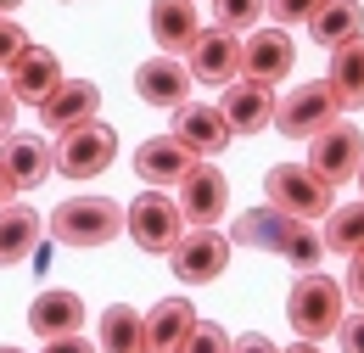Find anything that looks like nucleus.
<instances>
[{
    "mask_svg": "<svg viewBox=\"0 0 364 353\" xmlns=\"http://www.w3.org/2000/svg\"><path fill=\"white\" fill-rule=\"evenodd\" d=\"M342 314H348V292H342V280H331V275H319V269H303V275L291 280L286 320H291V331H297L303 342H325V337H336Z\"/></svg>",
    "mask_w": 364,
    "mask_h": 353,
    "instance_id": "obj_1",
    "label": "nucleus"
},
{
    "mask_svg": "<svg viewBox=\"0 0 364 353\" xmlns=\"http://www.w3.org/2000/svg\"><path fill=\"white\" fill-rule=\"evenodd\" d=\"M50 236L62 247H79V253L107 247V241L124 236V202H112V196H68L50 214Z\"/></svg>",
    "mask_w": 364,
    "mask_h": 353,
    "instance_id": "obj_2",
    "label": "nucleus"
},
{
    "mask_svg": "<svg viewBox=\"0 0 364 353\" xmlns=\"http://www.w3.org/2000/svg\"><path fill=\"white\" fill-rule=\"evenodd\" d=\"M264 196H269V208H280V214H291V219H303V224L325 219L336 208V185L319 179L309 163H274L269 174H264Z\"/></svg>",
    "mask_w": 364,
    "mask_h": 353,
    "instance_id": "obj_3",
    "label": "nucleus"
},
{
    "mask_svg": "<svg viewBox=\"0 0 364 353\" xmlns=\"http://www.w3.org/2000/svg\"><path fill=\"white\" fill-rule=\"evenodd\" d=\"M124 230L135 236V247H140V253H157V258H168V253H174V241L185 236L180 196H168L163 185L140 191L135 202L124 208Z\"/></svg>",
    "mask_w": 364,
    "mask_h": 353,
    "instance_id": "obj_4",
    "label": "nucleus"
},
{
    "mask_svg": "<svg viewBox=\"0 0 364 353\" xmlns=\"http://www.w3.org/2000/svg\"><path fill=\"white\" fill-rule=\"evenodd\" d=\"M50 157H56V174L62 179H95L112 169V157H118V130L112 124H73V130L56 135V146H50Z\"/></svg>",
    "mask_w": 364,
    "mask_h": 353,
    "instance_id": "obj_5",
    "label": "nucleus"
},
{
    "mask_svg": "<svg viewBox=\"0 0 364 353\" xmlns=\"http://www.w3.org/2000/svg\"><path fill=\"white\" fill-rule=\"evenodd\" d=\"M336 118H342V101H336V90L325 85V79L297 85V90H286V95L274 101V130L286 135V140H309L314 130L336 124Z\"/></svg>",
    "mask_w": 364,
    "mask_h": 353,
    "instance_id": "obj_6",
    "label": "nucleus"
},
{
    "mask_svg": "<svg viewBox=\"0 0 364 353\" xmlns=\"http://www.w3.org/2000/svg\"><path fill=\"white\" fill-rule=\"evenodd\" d=\"M225 264H230V236H219L213 224H191L168 253V269L185 286H213L225 275Z\"/></svg>",
    "mask_w": 364,
    "mask_h": 353,
    "instance_id": "obj_7",
    "label": "nucleus"
},
{
    "mask_svg": "<svg viewBox=\"0 0 364 353\" xmlns=\"http://www.w3.org/2000/svg\"><path fill=\"white\" fill-rule=\"evenodd\" d=\"M364 163V130L359 124H348V118H336V124H325V130L309 135V169L319 179H331V185H342V179H353Z\"/></svg>",
    "mask_w": 364,
    "mask_h": 353,
    "instance_id": "obj_8",
    "label": "nucleus"
},
{
    "mask_svg": "<svg viewBox=\"0 0 364 353\" xmlns=\"http://www.w3.org/2000/svg\"><path fill=\"white\" fill-rule=\"evenodd\" d=\"M185 68H191V79L196 85H219L225 90L230 79H241V34H230V28H202L191 51H185Z\"/></svg>",
    "mask_w": 364,
    "mask_h": 353,
    "instance_id": "obj_9",
    "label": "nucleus"
},
{
    "mask_svg": "<svg viewBox=\"0 0 364 353\" xmlns=\"http://www.w3.org/2000/svg\"><path fill=\"white\" fill-rule=\"evenodd\" d=\"M291 68H297V45H291L286 28H252V34L241 40V79L274 90Z\"/></svg>",
    "mask_w": 364,
    "mask_h": 353,
    "instance_id": "obj_10",
    "label": "nucleus"
},
{
    "mask_svg": "<svg viewBox=\"0 0 364 353\" xmlns=\"http://www.w3.org/2000/svg\"><path fill=\"white\" fill-rule=\"evenodd\" d=\"M230 124L219 112V101H180L174 107V140H180L191 157H219L230 146Z\"/></svg>",
    "mask_w": 364,
    "mask_h": 353,
    "instance_id": "obj_11",
    "label": "nucleus"
},
{
    "mask_svg": "<svg viewBox=\"0 0 364 353\" xmlns=\"http://www.w3.org/2000/svg\"><path fill=\"white\" fill-rule=\"evenodd\" d=\"M230 208V179L225 169H213L208 157H196L191 163V174L180 179V214L185 224H219Z\"/></svg>",
    "mask_w": 364,
    "mask_h": 353,
    "instance_id": "obj_12",
    "label": "nucleus"
},
{
    "mask_svg": "<svg viewBox=\"0 0 364 353\" xmlns=\"http://www.w3.org/2000/svg\"><path fill=\"white\" fill-rule=\"evenodd\" d=\"M191 68H185L180 56H168V51H157V56H146L135 68V95L146 107H163V112H174L180 101H191Z\"/></svg>",
    "mask_w": 364,
    "mask_h": 353,
    "instance_id": "obj_13",
    "label": "nucleus"
},
{
    "mask_svg": "<svg viewBox=\"0 0 364 353\" xmlns=\"http://www.w3.org/2000/svg\"><path fill=\"white\" fill-rule=\"evenodd\" d=\"M6 85H11V95L23 101V107H46L50 90L62 85V62H56V51H46V45H28L11 68H6Z\"/></svg>",
    "mask_w": 364,
    "mask_h": 353,
    "instance_id": "obj_14",
    "label": "nucleus"
},
{
    "mask_svg": "<svg viewBox=\"0 0 364 353\" xmlns=\"http://www.w3.org/2000/svg\"><path fill=\"white\" fill-rule=\"evenodd\" d=\"M85 320H90L85 297H79V292H68V286H50V292H40V297L28 303V331H34L40 342L85 331Z\"/></svg>",
    "mask_w": 364,
    "mask_h": 353,
    "instance_id": "obj_15",
    "label": "nucleus"
},
{
    "mask_svg": "<svg viewBox=\"0 0 364 353\" xmlns=\"http://www.w3.org/2000/svg\"><path fill=\"white\" fill-rule=\"evenodd\" d=\"M225 124L235 135H264L274 124V95L269 85H252V79H230L225 85V101H219Z\"/></svg>",
    "mask_w": 364,
    "mask_h": 353,
    "instance_id": "obj_16",
    "label": "nucleus"
},
{
    "mask_svg": "<svg viewBox=\"0 0 364 353\" xmlns=\"http://www.w3.org/2000/svg\"><path fill=\"white\" fill-rule=\"evenodd\" d=\"M95 112H101V90L90 79H62V85L50 90V101L40 107V118H46L50 135L73 130V124H90Z\"/></svg>",
    "mask_w": 364,
    "mask_h": 353,
    "instance_id": "obj_17",
    "label": "nucleus"
},
{
    "mask_svg": "<svg viewBox=\"0 0 364 353\" xmlns=\"http://www.w3.org/2000/svg\"><path fill=\"white\" fill-rule=\"evenodd\" d=\"M191 152H185L174 135H151V140H140L135 146V174L146 179V185H180L185 174H191Z\"/></svg>",
    "mask_w": 364,
    "mask_h": 353,
    "instance_id": "obj_18",
    "label": "nucleus"
},
{
    "mask_svg": "<svg viewBox=\"0 0 364 353\" xmlns=\"http://www.w3.org/2000/svg\"><path fill=\"white\" fill-rule=\"evenodd\" d=\"M0 163H6V174L17 179V191L46 185L50 169H56V157H50V146L40 135H6V140H0Z\"/></svg>",
    "mask_w": 364,
    "mask_h": 353,
    "instance_id": "obj_19",
    "label": "nucleus"
},
{
    "mask_svg": "<svg viewBox=\"0 0 364 353\" xmlns=\"http://www.w3.org/2000/svg\"><path fill=\"white\" fill-rule=\"evenodd\" d=\"M196 34H202L196 0H151V40H157V51L180 56V51H191Z\"/></svg>",
    "mask_w": 364,
    "mask_h": 353,
    "instance_id": "obj_20",
    "label": "nucleus"
},
{
    "mask_svg": "<svg viewBox=\"0 0 364 353\" xmlns=\"http://www.w3.org/2000/svg\"><path fill=\"white\" fill-rule=\"evenodd\" d=\"M191 331H196V309L185 297H163L157 309H146V353H180Z\"/></svg>",
    "mask_w": 364,
    "mask_h": 353,
    "instance_id": "obj_21",
    "label": "nucleus"
},
{
    "mask_svg": "<svg viewBox=\"0 0 364 353\" xmlns=\"http://www.w3.org/2000/svg\"><path fill=\"white\" fill-rule=\"evenodd\" d=\"M325 85L336 90V101L342 107H364V28L359 34H348L342 45H331V73H325Z\"/></svg>",
    "mask_w": 364,
    "mask_h": 353,
    "instance_id": "obj_22",
    "label": "nucleus"
},
{
    "mask_svg": "<svg viewBox=\"0 0 364 353\" xmlns=\"http://www.w3.org/2000/svg\"><path fill=\"white\" fill-rule=\"evenodd\" d=\"M40 236H46V219H40L34 208L6 202V208H0V269H6V264H23V258H34Z\"/></svg>",
    "mask_w": 364,
    "mask_h": 353,
    "instance_id": "obj_23",
    "label": "nucleus"
},
{
    "mask_svg": "<svg viewBox=\"0 0 364 353\" xmlns=\"http://www.w3.org/2000/svg\"><path fill=\"white\" fill-rule=\"evenodd\" d=\"M291 214H280V208H252V214H241V219L230 224V247H258V253H280V241L291 236Z\"/></svg>",
    "mask_w": 364,
    "mask_h": 353,
    "instance_id": "obj_24",
    "label": "nucleus"
},
{
    "mask_svg": "<svg viewBox=\"0 0 364 353\" xmlns=\"http://www.w3.org/2000/svg\"><path fill=\"white\" fill-rule=\"evenodd\" d=\"M95 353H146V314H135L129 303L101 309V325H95Z\"/></svg>",
    "mask_w": 364,
    "mask_h": 353,
    "instance_id": "obj_25",
    "label": "nucleus"
},
{
    "mask_svg": "<svg viewBox=\"0 0 364 353\" xmlns=\"http://www.w3.org/2000/svg\"><path fill=\"white\" fill-rule=\"evenodd\" d=\"M309 28H314V45H342L348 34L364 28V6L359 0H325L314 17H309Z\"/></svg>",
    "mask_w": 364,
    "mask_h": 353,
    "instance_id": "obj_26",
    "label": "nucleus"
},
{
    "mask_svg": "<svg viewBox=\"0 0 364 353\" xmlns=\"http://www.w3.org/2000/svg\"><path fill=\"white\" fill-rule=\"evenodd\" d=\"M325 253H342V258L364 253V196L325 214Z\"/></svg>",
    "mask_w": 364,
    "mask_h": 353,
    "instance_id": "obj_27",
    "label": "nucleus"
},
{
    "mask_svg": "<svg viewBox=\"0 0 364 353\" xmlns=\"http://www.w3.org/2000/svg\"><path fill=\"white\" fill-rule=\"evenodd\" d=\"M280 258L297 269V275H303V269H319V258H325V236H319L314 224L297 219V224H291V236L280 241Z\"/></svg>",
    "mask_w": 364,
    "mask_h": 353,
    "instance_id": "obj_28",
    "label": "nucleus"
},
{
    "mask_svg": "<svg viewBox=\"0 0 364 353\" xmlns=\"http://www.w3.org/2000/svg\"><path fill=\"white\" fill-rule=\"evenodd\" d=\"M213 17H219V28H230V34L258 28L264 23V0H213Z\"/></svg>",
    "mask_w": 364,
    "mask_h": 353,
    "instance_id": "obj_29",
    "label": "nucleus"
},
{
    "mask_svg": "<svg viewBox=\"0 0 364 353\" xmlns=\"http://www.w3.org/2000/svg\"><path fill=\"white\" fill-rule=\"evenodd\" d=\"M230 342L235 337H225V325H208V320H196V331L185 337L180 353H230Z\"/></svg>",
    "mask_w": 364,
    "mask_h": 353,
    "instance_id": "obj_30",
    "label": "nucleus"
},
{
    "mask_svg": "<svg viewBox=\"0 0 364 353\" xmlns=\"http://www.w3.org/2000/svg\"><path fill=\"white\" fill-rule=\"evenodd\" d=\"M325 0H264V11L274 17V28H291V23H309Z\"/></svg>",
    "mask_w": 364,
    "mask_h": 353,
    "instance_id": "obj_31",
    "label": "nucleus"
},
{
    "mask_svg": "<svg viewBox=\"0 0 364 353\" xmlns=\"http://www.w3.org/2000/svg\"><path fill=\"white\" fill-rule=\"evenodd\" d=\"M23 51H28V34H23L11 17H0V73H6V68H11Z\"/></svg>",
    "mask_w": 364,
    "mask_h": 353,
    "instance_id": "obj_32",
    "label": "nucleus"
},
{
    "mask_svg": "<svg viewBox=\"0 0 364 353\" xmlns=\"http://www.w3.org/2000/svg\"><path fill=\"white\" fill-rule=\"evenodd\" d=\"M336 342H342V353H364V309H359V314H342Z\"/></svg>",
    "mask_w": 364,
    "mask_h": 353,
    "instance_id": "obj_33",
    "label": "nucleus"
},
{
    "mask_svg": "<svg viewBox=\"0 0 364 353\" xmlns=\"http://www.w3.org/2000/svg\"><path fill=\"white\" fill-rule=\"evenodd\" d=\"M342 292H348V303H353V309H364V253H353V258H348Z\"/></svg>",
    "mask_w": 364,
    "mask_h": 353,
    "instance_id": "obj_34",
    "label": "nucleus"
},
{
    "mask_svg": "<svg viewBox=\"0 0 364 353\" xmlns=\"http://www.w3.org/2000/svg\"><path fill=\"white\" fill-rule=\"evenodd\" d=\"M17 107H23V101H17V95H11V85L0 79V140H6V135H11V124H17Z\"/></svg>",
    "mask_w": 364,
    "mask_h": 353,
    "instance_id": "obj_35",
    "label": "nucleus"
},
{
    "mask_svg": "<svg viewBox=\"0 0 364 353\" xmlns=\"http://www.w3.org/2000/svg\"><path fill=\"white\" fill-rule=\"evenodd\" d=\"M230 353H280V348H274L264 331H247V337H235V342H230Z\"/></svg>",
    "mask_w": 364,
    "mask_h": 353,
    "instance_id": "obj_36",
    "label": "nucleus"
},
{
    "mask_svg": "<svg viewBox=\"0 0 364 353\" xmlns=\"http://www.w3.org/2000/svg\"><path fill=\"white\" fill-rule=\"evenodd\" d=\"M46 353H95V348H90V337H85V331H73V337H50Z\"/></svg>",
    "mask_w": 364,
    "mask_h": 353,
    "instance_id": "obj_37",
    "label": "nucleus"
},
{
    "mask_svg": "<svg viewBox=\"0 0 364 353\" xmlns=\"http://www.w3.org/2000/svg\"><path fill=\"white\" fill-rule=\"evenodd\" d=\"M11 196H17V179L6 174V163H0V208H6V202H11Z\"/></svg>",
    "mask_w": 364,
    "mask_h": 353,
    "instance_id": "obj_38",
    "label": "nucleus"
},
{
    "mask_svg": "<svg viewBox=\"0 0 364 353\" xmlns=\"http://www.w3.org/2000/svg\"><path fill=\"white\" fill-rule=\"evenodd\" d=\"M280 353H319V342H303V337H297L291 348H280Z\"/></svg>",
    "mask_w": 364,
    "mask_h": 353,
    "instance_id": "obj_39",
    "label": "nucleus"
},
{
    "mask_svg": "<svg viewBox=\"0 0 364 353\" xmlns=\"http://www.w3.org/2000/svg\"><path fill=\"white\" fill-rule=\"evenodd\" d=\"M17 6H23V0H0V17H11V11H17Z\"/></svg>",
    "mask_w": 364,
    "mask_h": 353,
    "instance_id": "obj_40",
    "label": "nucleus"
},
{
    "mask_svg": "<svg viewBox=\"0 0 364 353\" xmlns=\"http://www.w3.org/2000/svg\"><path fill=\"white\" fill-rule=\"evenodd\" d=\"M353 179H359V196H364V163H359V174H353Z\"/></svg>",
    "mask_w": 364,
    "mask_h": 353,
    "instance_id": "obj_41",
    "label": "nucleus"
},
{
    "mask_svg": "<svg viewBox=\"0 0 364 353\" xmlns=\"http://www.w3.org/2000/svg\"><path fill=\"white\" fill-rule=\"evenodd\" d=\"M0 353H23V348H0Z\"/></svg>",
    "mask_w": 364,
    "mask_h": 353,
    "instance_id": "obj_42",
    "label": "nucleus"
}]
</instances>
